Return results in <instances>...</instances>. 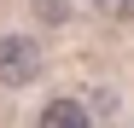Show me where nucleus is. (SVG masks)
<instances>
[{
  "label": "nucleus",
  "mask_w": 134,
  "mask_h": 128,
  "mask_svg": "<svg viewBox=\"0 0 134 128\" xmlns=\"http://www.w3.org/2000/svg\"><path fill=\"white\" fill-rule=\"evenodd\" d=\"M41 18H64V0H41Z\"/></svg>",
  "instance_id": "nucleus-4"
},
{
  "label": "nucleus",
  "mask_w": 134,
  "mask_h": 128,
  "mask_svg": "<svg viewBox=\"0 0 134 128\" xmlns=\"http://www.w3.org/2000/svg\"><path fill=\"white\" fill-rule=\"evenodd\" d=\"M35 76H41L35 35H0V88H29Z\"/></svg>",
  "instance_id": "nucleus-1"
},
{
  "label": "nucleus",
  "mask_w": 134,
  "mask_h": 128,
  "mask_svg": "<svg viewBox=\"0 0 134 128\" xmlns=\"http://www.w3.org/2000/svg\"><path fill=\"white\" fill-rule=\"evenodd\" d=\"M99 6V18H111V24H128L134 18V0H93Z\"/></svg>",
  "instance_id": "nucleus-3"
},
{
  "label": "nucleus",
  "mask_w": 134,
  "mask_h": 128,
  "mask_svg": "<svg viewBox=\"0 0 134 128\" xmlns=\"http://www.w3.org/2000/svg\"><path fill=\"white\" fill-rule=\"evenodd\" d=\"M35 128H93V117H87V105H82V99H53L47 111H41Z\"/></svg>",
  "instance_id": "nucleus-2"
}]
</instances>
